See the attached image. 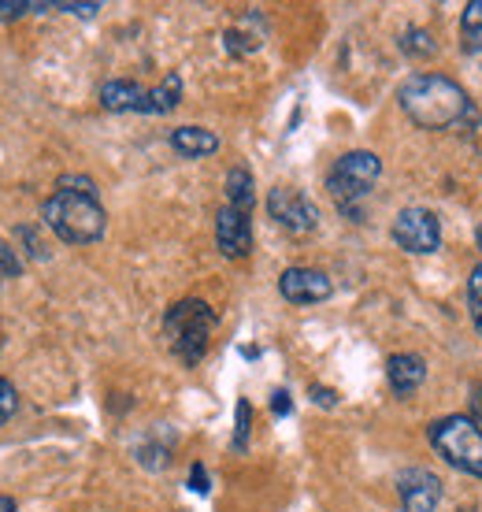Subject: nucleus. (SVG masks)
<instances>
[{"label": "nucleus", "instance_id": "nucleus-1", "mask_svg": "<svg viewBox=\"0 0 482 512\" xmlns=\"http://www.w3.org/2000/svg\"><path fill=\"white\" fill-rule=\"evenodd\" d=\"M397 101L408 112V119L423 130H453L475 123V108H471L464 86H457L445 75H434V71L408 75L397 90Z\"/></svg>", "mask_w": 482, "mask_h": 512}, {"label": "nucleus", "instance_id": "nucleus-8", "mask_svg": "<svg viewBox=\"0 0 482 512\" xmlns=\"http://www.w3.org/2000/svg\"><path fill=\"white\" fill-rule=\"evenodd\" d=\"M216 245H219V253L230 256V260H241V256L253 253V223H249V212H238V208H230V205L219 208Z\"/></svg>", "mask_w": 482, "mask_h": 512}, {"label": "nucleus", "instance_id": "nucleus-34", "mask_svg": "<svg viewBox=\"0 0 482 512\" xmlns=\"http://www.w3.org/2000/svg\"><path fill=\"white\" fill-rule=\"evenodd\" d=\"M475 331H479V334H482V316H479V320H475Z\"/></svg>", "mask_w": 482, "mask_h": 512}, {"label": "nucleus", "instance_id": "nucleus-4", "mask_svg": "<svg viewBox=\"0 0 482 512\" xmlns=\"http://www.w3.org/2000/svg\"><path fill=\"white\" fill-rule=\"evenodd\" d=\"M431 446L460 472L482 479V427L471 416H442L431 423Z\"/></svg>", "mask_w": 482, "mask_h": 512}, {"label": "nucleus", "instance_id": "nucleus-9", "mask_svg": "<svg viewBox=\"0 0 482 512\" xmlns=\"http://www.w3.org/2000/svg\"><path fill=\"white\" fill-rule=\"evenodd\" d=\"M397 494H401L405 512H434L442 501V479L427 468H408L397 479Z\"/></svg>", "mask_w": 482, "mask_h": 512}, {"label": "nucleus", "instance_id": "nucleus-33", "mask_svg": "<svg viewBox=\"0 0 482 512\" xmlns=\"http://www.w3.org/2000/svg\"><path fill=\"white\" fill-rule=\"evenodd\" d=\"M475 245H479V253H482V223H479V231H475Z\"/></svg>", "mask_w": 482, "mask_h": 512}, {"label": "nucleus", "instance_id": "nucleus-27", "mask_svg": "<svg viewBox=\"0 0 482 512\" xmlns=\"http://www.w3.org/2000/svg\"><path fill=\"white\" fill-rule=\"evenodd\" d=\"M312 401H319L323 409H334V405H338V394L327 390V386H312Z\"/></svg>", "mask_w": 482, "mask_h": 512}, {"label": "nucleus", "instance_id": "nucleus-16", "mask_svg": "<svg viewBox=\"0 0 482 512\" xmlns=\"http://www.w3.org/2000/svg\"><path fill=\"white\" fill-rule=\"evenodd\" d=\"M234 423H238L234 427V449H245L249 446V427H253V405L245 397H241L238 409H234Z\"/></svg>", "mask_w": 482, "mask_h": 512}, {"label": "nucleus", "instance_id": "nucleus-22", "mask_svg": "<svg viewBox=\"0 0 482 512\" xmlns=\"http://www.w3.org/2000/svg\"><path fill=\"white\" fill-rule=\"evenodd\" d=\"M56 190H75V193H86V197H97V186L86 175H64V179L56 182Z\"/></svg>", "mask_w": 482, "mask_h": 512}, {"label": "nucleus", "instance_id": "nucleus-11", "mask_svg": "<svg viewBox=\"0 0 482 512\" xmlns=\"http://www.w3.org/2000/svg\"><path fill=\"white\" fill-rule=\"evenodd\" d=\"M386 375H390V386H394L397 394H412L427 379V364L416 353H394V357L386 360Z\"/></svg>", "mask_w": 482, "mask_h": 512}, {"label": "nucleus", "instance_id": "nucleus-13", "mask_svg": "<svg viewBox=\"0 0 482 512\" xmlns=\"http://www.w3.org/2000/svg\"><path fill=\"white\" fill-rule=\"evenodd\" d=\"M171 145H175V153L190 156V160H201V156L216 153L219 138L204 127H178V130H171Z\"/></svg>", "mask_w": 482, "mask_h": 512}, {"label": "nucleus", "instance_id": "nucleus-6", "mask_svg": "<svg viewBox=\"0 0 482 512\" xmlns=\"http://www.w3.org/2000/svg\"><path fill=\"white\" fill-rule=\"evenodd\" d=\"M394 242L405 253H416V256L438 253V245H442V223L427 208H405L394 219Z\"/></svg>", "mask_w": 482, "mask_h": 512}, {"label": "nucleus", "instance_id": "nucleus-23", "mask_svg": "<svg viewBox=\"0 0 482 512\" xmlns=\"http://www.w3.org/2000/svg\"><path fill=\"white\" fill-rule=\"evenodd\" d=\"M23 12H34V4H26V0H0V23H8V19H19Z\"/></svg>", "mask_w": 482, "mask_h": 512}, {"label": "nucleus", "instance_id": "nucleus-15", "mask_svg": "<svg viewBox=\"0 0 482 512\" xmlns=\"http://www.w3.org/2000/svg\"><path fill=\"white\" fill-rule=\"evenodd\" d=\"M256 190H253V175L249 167H230L227 175V205L238 208V212H253Z\"/></svg>", "mask_w": 482, "mask_h": 512}, {"label": "nucleus", "instance_id": "nucleus-20", "mask_svg": "<svg viewBox=\"0 0 482 512\" xmlns=\"http://www.w3.org/2000/svg\"><path fill=\"white\" fill-rule=\"evenodd\" d=\"M468 308H471V320H479L482 316V264L471 268V279H468Z\"/></svg>", "mask_w": 482, "mask_h": 512}, {"label": "nucleus", "instance_id": "nucleus-14", "mask_svg": "<svg viewBox=\"0 0 482 512\" xmlns=\"http://www.w3.org/2000/svg\"><path fill=\"white\" fill-rule=\"evenodd\" d=\"M178 101H182V78L167 75L156 90H149V97H145V104H141V112H145V116H167L171 108H178Z\"/></svg>", "mask_w": 482, "mask_h": 512}, {"label": "nucleus", "instance_id": "nucleus-32", "mask_svg": "<svg viewBox=\"0 0 482 512\" xmlns=\"http://www.w3.org/2000/svg\"><path fill=\"white\" fill-rule=\"evenodd\" d=\"M0 512H15V501H12V498H4V494H0Z\"/></svg>", "mask_w": 482, "mask_h": 512}, {"label": "nucleus", "instance_id": "nucleus-21", "mask_svg": "<svg viewBox=\"0 0 482 512\" xmlns=\"http://www.w3.org/2000/svg\"><path fill=\"white\" fill-rule=\"evenodd\" d=\"M0 275H23V260L15 256V249L0 238Z\"/></svg>", "mask_w": 482, "mask_h": 512}, {"label": "nucleus", "instance_id": "nucleus-31", "mask_svg": "<svg viewBox=\"0 0 482 512\" xmlns=\"http://www.w3.org/2000/svg\"><path fill=\"white\" fill-rule=\"evenodd\" d=\"M19 234H23V238H34V231H30V227H19ZM30 256L45 260V245H41V242H30Z\"/></svg>", "mask_w": 482, "mask_h": 512}, {"label": "nucleus", "instance_id": "nucleus-12", "mask_svg": "<svg viewBox=\"0 0 482 512\" xmlns=\"http://www.w3.org/2000/svg\"><path fill=\"white\" fill-rule=\"evenodd\" d=\"M149 90H141L138 82H127V78H112L101 86V104L108 112H141Z\"/></svg>", "mask_w": 482, "mask_h": 512}, {"label": "nucleus", "instance_id": "nucleus-7", "mask_svg": "<svg viewBox=\"0 0 482 512\" xmlns=\"http://www.w3.org/2000/svg\"><path fill=\"white\" fill-rule=\"evenodd\" d=\"M267 216L290 234H308L319 227V208L293 186H275L267 193Z\"/></svg>", "mask_w": 482, "mask_h": 512}, {"label": "nucleus", "instance_id": "nucleus-29", "mask_svg": "<svg viewBox=\"0 0 482 512\" xmlns=\"http://www.w3.org/2000/svg\"><path fill=\"white\" fill-rule=\"evenodd\" d=\"M460 45H464V52H482V30H464L460 34Z\"/></svg>", "mask_w": 482, "mask_h": 512}, {"label": "nucleus", "instance_id": "nucleus-30", "mask_svg": "<svg viewBox=\"0 0 482 512\" xmlns=\"http://www.w3.org/2000/svg\"><path fill=\"white\" fill-rule=\"evenodd\" d=\"M471 420L482 427V386H475V390H471Z\"/></svg>", "mask_w": 482, "mask_h": 512}, {"label": "nucleus", "instance_id": "nucleus-24", "mask_svg": "<svg viewBox=\"0 0 482 512\" xmlns=\"http://www.w3.org/2000/svg\"><path fill=\"white\" fill-rule=\"evenodd\" d=\"M464 30H482V0L464 4Z\"/></svg>", "mask_w": 482, "mask_h": 512}, {"label": "nucleus", "instance_id": "nucleus-10", "mask_svg": "<svg viewBox=\"0 0 482 512\" xmlns=\"http://www.w3.org/2000/svg\"><path fill=\"white\" fill-rule=\"evenodd\" d=\"M279 294L290 301V305H316V301H327L334 294V286L323 271L316 268H286L279 279Z\"/></svg>", "mask_w": 482, "mask_h": 512}, {"label": "nucleus", "instance_id": "nucleus-28", "mask_svg": "<svg viewBox=\"0 0 482 512\" xmlns=\"http://www.w3.org/2000/svg\"><path fill=\"white\" fill-rule=\"evenodd\" d=\"M190 487L197 490V494H208V475H204V464H193V472H190Z\"/></svg>", "mask_w": 482, "mask_h": 512}, {"label": "nucleus", "instance_id": "nucleus-3", "mask_svg": "<svg viewBox=\"0 0 482 512\" xmlns=\"http://www.w3.org/2000/svg\"><path fill=\"white\" fill-rule=\"evenodd\" d=\"M216 331V312L190 297V301H178V305L167 308L164 316V338L171 353H175L182 364H201L204 353H208V338Z\"/></svg>", "mask_w": 482, "mask_h": 512}, {"label": "nucleus", "instance_id": "nucleus-26", "mask_svg": "<svg viewBox=\"0 0 482 512\" xmlns=\"http://www.w3.org/2000/svg\"><path fill=\"white\" fill-rule=\"evenodd\" d=\"M271 412H275V416H290L293 412V401L286 390H275V394H271Z\"/></svg>", "mask_w": 482, "mask_h": 512}, {"label": "nucleus", "instance_id": "nucleus-5", "mask_svg": "<svg viewBox=\"0 0 482 512\" xmlns=\"http://www.w3.org/2000/svg\"><path fill=\"white\" fill-rule=\"evenodd\" d=\"M382 175V160L375 153H364V149H356V153H345L338 164L330 167L327 175V190L334 197V205L349 212V216L360 219L356 212V201H364L371 193V186L379 182Z\"/></svg>", "mask_w": 482, "mask_h": 512}, {"label": "nucleus", "instance_id": "nucleus-19", "mask_svg": "<svg viewBox=\"0 0 482 512\" xmlns=\"http://www.w3.org/2000/svg\"><path fill=\"white\" fill-rule=\"evenodd\" d=\"M15 409H19V394H15V386L0 375V427L12 420L15 416Z\"/></svg>", "mask_w": 482, "mask_h": 512}, {"label": "nucleus", "instance_id": "nucleus-18", "mask_svg": "<svg viewBox=\"0 0 482 512\" xmlns=\"http://www.w3.org/2000/svg\"><path fill=\"white\" fill-rule=\"evenodd\" d=\"M223 45H227L230 56H249V52H256V45H260V41H253V34L227 30V34H223Z\"/></svg>", "mask_w": 482, "mask_h": 512}, {"label": "nucleus", "instance_id": "nucleus-17", "mask_svg": "<svg viewBox=\"0 0 482 512\" xmlns=\"http://www.w3.org/2000/svg\"><path fill=\"white\" fill-rule=\"evenodd\" d=\"M401 49L408 52V56H431L434 52V41L427 30H408L405 38H401Z\"/></svg>", "mask_w": 482, "mask_h": 512}, {"label": "nucleus", "instance_id": "nucleus-25", "mask_svg": "<svg viewBox=\"0 0 482 512\" xmlns=\"http://www.w3.org/2000/svg\"><path fill=\"white\" fill-rule=\"evenodd\" d=\"M56 12H71L78 15V19H93V15L101 12V4H52Z\"/></svg>", "mask_w": 482, "mask_h": 512}, {"label": "nucleus", "instance_id": "nucleus-2", "mask_svg": "<svg viewBox=\"0 0 482 512\" xmlns=\"http://www.w3.org/2000/svg\"><path fill=\"white\" fill-rule=\"evenodd\" d=\"M41 219L60 242L67 245H93L104 238V227H108V216L104 208L97 205V197H86V193L75 190H56L41 205Z\"/></svg>", "mask_w": 482, "mask_h": 512}]
</instances>
